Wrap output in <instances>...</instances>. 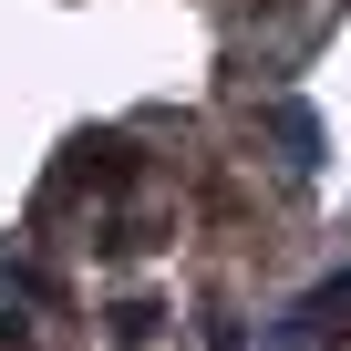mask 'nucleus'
Masks as SVG:
<instances>
[{"label": "nucleus", "mask_w": 351, "mask_h": 351, "mask_svg": "<svg viewBox=\"0 0 351 351\" xmlns=\"http://www.w3.org/2000/svg\"><path fill=\"white\" fill-rule=\"evenodd\" d=\"M289 320H300V341H351V269H341V279H320Z\"/></svg>", "instance_id": "f257e3e1"}, {"label": "nucleus", "mask_w": 351, "mask_h": 351, "mask_svg": "<svg viewBox=\"0 0 351 351\" xmlns=\"http://www.w3.org/2000/svg\"><path fill=\"white\" fill-rule=\"evenodd\" d=\"M269 134H279V155H289L300 176L320 165V114H310V104H269Z\"/></svg>", "instance_id": "f03ea898"}, {"label": "nucleus", "mask_w": 351, "mask_h": 351, "mask_svg": "<svg viewBox=\"0 0 351 351\" xmlns=\"http://www.w3.org/2000/svg\"><path fill=\"white\" fill-rule=\"evenodd\" d=\"M155 320H165V310H155V300H124V310H114V320H104V330H114V341H124V351H134V341H155Z\"/></svg>", "instance_id": "7ed1b4c3"}, {"label": "nucleus", "mask_w": 351, "mask_h": 351, "mask_svg": "<svg viewBox=\"0 0 351 351\" xmlns=\"http://www.w3.org/2000/svg\"><path fill=\"white\" fill-rule=\"evenodd\" d=\"M207 351H248L238 341V310H207Z\"/></svg>", "instance_id": "20e7f679"}]
</instances>
